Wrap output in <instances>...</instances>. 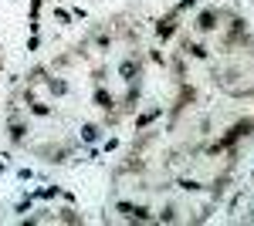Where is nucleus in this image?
Wrapping results in <instances>:
<instances>
[{"instance_id": "obj_23", "label": "nucleus", "mask_w": 254, "mask_h": 226, "mask_svg": "<svg viewBox=\"0 0 254 226\" xmlns=\"http://www.w3.org/2000/svg\"><path fill=\"white\" fill-rule=\"evenodd\" d=\"M27 51H31V54L41 51V34H31V38H27Z\"/></svg>"}, {"instance_id": "obj_3", "label": "nucleus", "mask_w": 254, "mask_h": 226, "mask_svg": "<svg viewBox=\"0 0 254 226\" xmlns=\"http://www.w3.org/2000/svg\"><path fill=\"white\" fill-rule=\"evenodd\" d=\"M231 10H220V7H203L200 14H196L193 20V31L196 34H217V27L224 24V17H227Z\"/></svg>"}, {"instance_id": "obj_14", "label": "nucleus", "mask_w": 254, "mask_h": 226, "mask_svg": "<svg viewBox=\"0 0 254 226\" xmlns=\"http://www.w3.org/2000/svg\"><path fill=\"white\" fill-rule=\"evenodd\" d=\"M31 192H34V199L51 203V199H61V192H64V189H61V186H38V189H31Z\"/></svg>"}, {"instance_id": "obj_20", "label": "nucleus", "mask_w": 254, "mask_h": 226, "mask_svg": "<svg viewBox=\"0 0 254 226\" xmlns=\"http://www.w3.org/2000/svg\"><path fill=\"white\" fill-rule=\"evenodd\" d=\"M98 149H102V152H116V149H119V138H116V135L102 138V142H98Z\"/></svg>"}, {"instance_id": "obj_25", "label": "nucleus", "mask_w": 254, "mask_h": 226, "mask_svg": "<svg viewBox=\"0 0 254 226\" xmlns=\"http://www.w3.org/2000/svg\"><path fill=\"white\" fill-rule=\"evenodd\" d=\"M149 61H156V64H166V57L159 54V51H149Z\"/></svg>"}, {"instance_id": "obj_28", "label": "nucleus", "mask_w": 254, "mask_h": 226, "mask_svg": "<svg viewBox=\"0 0 254 226\" xmlns=\"http://www.w3.org/2000/svg\"><path fill=\"white\" fill-rule=\"evenodd\" d=\"M0 51H3V47H0Z\"/></svg>"}, {"instance_id": "obj_11", "label": "nucleus", "mask_w": 254, "mask_h": 226, "mask_svg": "<svg viewBox=\"0 0 254 226\" xmlns=\"http://www.w3.org/2000/svg\"><path fill=\"white\" fill-rule=\"evenodd\" d=\"M44 88L55 94V98H64V94L71 91V85H68V81H64L61 75H48V78H44Z\"/></svg>"}, {"instance_id": "obj_19", "label": "nucleus", "mask_w": 254, "mask_h": 226, "mask_svg": "<svg viewBox=\"0 0 254 226\" xmlns=\"http://www.w3.org/2000/svg\"><path fill=\"white\" fill-rule=\"evenodd\" d=\"M55 20H58L61 27H71V20H75V17H71L68 7H55Z\"/></svg>"}, {"instance_id": "obj_13", "label": "nucleus", "mask_w": 254, "mask_h": 226, "mask_svg": "<svg viewBox=\"0 0 254 226\" xmlns=\"http://www.w3.org/2000/svg\"><path fill=\"white\" fill-rule=\"evenodd\" d=\"M55 213H58V216H55L58 223H85V216L75 209V203H68L64 209H55Z\"/></svg>"}, {"instance_id": "obj_15", "label": "nucleus", "mask_w": 254, "mask_h": 226, "mask_svg": "<svg viewBox=\"0 0 254 226\" xmlns=\"http://www.w3.org/2000/svg\"><path fill=\"white\" fill-rule=\"evenodd\" d=\"M27 115H34V118H48V115H55V108L48 105V101H27Z\"/></svg>"}, {"instance_id": "obj_9", "label": "nucleus", "mask_w": 254, "mask_h": 226, "mask_svg": "<svg viewBox=\"0 0 254 226\" xmlns=\"http://www.w3.org/2000/svg\"><path fill=\"white\" fill-rule=\"evenodd\" d=\"M139 94H142V88H139V81H132V85H126V94L119 98V108L122 112H132L139 105Z\"/></svg>"}, {"instance_id": "obj_22", "label": "nucleus", "mask_w": 254, "mask_h": 226, "mask_svg": "<svg viewBox=\"0 0 254 226\" xmlns=\"http://www.w3.org/2000/svg\"><path fill=\"white\" fill-rule=\"evenodd\" d=\"M196 3H200V0H180V3H176L173 10H176V14H180V17H183V14H187V10H193Z\"/></svg>"}, {"instance_id": "obj_8", "label": "nucleus", "mask_w": 254, "mask_h": 226, "mask_svg": "<svg viewBox=\"0 0 254 226\" xmlns=\"http://www.w3.org/2000/svg\"><path fill=\"white\" fill-rule=\"evenodd\" d=\"M92 101H95V108H102V112H116L119 108V98L105 85H95V91H92Z\"/></svg>"}, {"instance_id": "obj_18", "label": "nucleus", "mask_w": 254, "mask_h": 226, "mask_svg": "<svg viewBox=\"0 0 254 226\" xmlns=\"http://www.w3.org/2000/svg\"><path fill=\"white\" fill-rule=\"evenodd\" d=\"M176 213H180V209H176V206H163V209H159V213H156V220H159V223H176V220H180Z\"/></svg>"}, {"instance_id": "obj_16", "label": "nucleus", "mask_w": 254, "mask_h": 226, "mask_svg": "<svg viewBox=\"0 0 254 226\" xmlns=\"http://www.w3.org/2000/svg\"><path fill=\"white\" fill-rule=\"evenodd\" d=\"M176 186L183 189V192H203V182H200V179H193V176H180V179H176Z\"/></svg>"}, {"instance_id": "obj_26", "label": "nucleus", "mask_w": 254, "mask_h": 226, "mask_svg": "<svg viewBox=\"0 0 254 226\" xmlns=\"http://www.w3.org/2000/svg\"><path fill=\"white\" fill-rule=\"evenodd\" d=\"M3 172H7V159L0 155V176H3Z\"/></svg>"}, {"instance_id": "obj_21", "label": "nucleus", "mask_w": 254, "mask_h": 226, "mask_svg": "<svg viewBox=\"0 0 254 226\" xmlns=\"http://www.w3.org/2000/svg\"><path fill=\"white\" fill-rule=\"evenodd\" d=\"M17 179H20V182H31V179H38V172L31 169V166H20V169H17Z\"/></svg>"}, {"instance_id": "obj_27", "label": "nucleus", "mask_w": 254, "mask_h": 226, "mask_svg": "<svg viewBox=\"0 0 254 226\" xmlns=\"http://www.w3.org/2000/svg\"><path fill=\"white\" fill-rule=\"evenodd\" d=\"M248 220H251V223H254V206H251V213H248Z\"/></svg>"}, {"instance_id": "obj_6", "label": "nucleus", "mask_w": 254, "mask_h": 226, "mask_svg": "<svg viewBox=\"0 0 254 226\" xmlns=\"http://www.w3.org/2000/svg\"><path fill=\"white\" fill-rule=\"evenodd\" d=\"M102 138H105V125L102 122H81V129H78L81 145H98Z\"/></svg>"}, {"instance_id": "obj_4", "label": "nucleus", "mask_w": 254, "mask_h": 226, "mask_svg": "<svg viewBox=\"0 0 254 226\" xmlns=\"http://www.w3.org/2000/svg\"><path fill=\"white\" fill-rule=\"evenodd\" d=\"M116 213H122L126 220H132V223H156V213H149V206H142V203H129V199H116Z\"/></svg>"}, {"instance_id": "obj_1", "label": "nucleus", "mask_w": 254, "mask_h": 226, "mask_svg": "<svg viewBox=\"0 0 254 226\" xmlns=\"http://www.w3.org/2000/svg\"><path fill=\"white\" fill-rule=\"evenodd\" d=\"M251 132H254V118H244V122L231 125V129L220 135L217 142H210V145H207V152H210V155H217V152H224V149H231V145H237L241 138H248Z\"/></svg>"}, {"instance_id": "obj_7", "label": "nucleus", "mask_w": 254, "mask_h": 226, "mask_svg": "<svg viewBox=\"0 0 254 226\" xmlns=\"http://www.w3.org/2000/svg\"><path fill=\"white\" fill-rule=\"evenodd\" d=\"M153 31H156V38L166 44V41H170L176 31H180V14H176V10H170L166 17H159V20H156V27H153Z\"/></svg>"}, {"instance_id": "obj_5", "label": "nucleus", "mask_w": 254, "mask_h": 226, "mask_svg": "<svg viewBox=\"0 0 254 226\" xmlns=\"http://www.w3.org/2000/svg\"><path fill=\"white\" fill-rule=\"evenodd\" d=\"M119 78H122L126 85H132V81H139V78H142V61H139L136 54L122 57V61H119Z\"/></svg>"}, {"instance_id": "obj_12", "label": "nucleus", "mask_w": 254, "mask_h": 226, "mask_svg": "<svg viewBox=\"0 0 254 226\" xmlns=\"http://www.w3.org/2000/svg\"><path fill=\"white\" fill-rule=\"evenodd\" d=\"M183 54H190L193 61H210V47L203 41H187L183 44Z\"/></svg>"}, {"instance_id": "obj_24", "label": "nucleus", "mask_w": 254, "mask_h": 226, "mask_svg": "<svg viewBox=\"0 0 254 226\" xmlns=\"http://www.w3.org/2000/svg\"><path fill=\"white\" fill-rule=\"evenodd\" d=\"M71 17H75V20H85V17H88V10H85V7H71Z\"/></svg>"}, {"instance_id": "obj_2", "label": "nucleus", "mask_w": 254, "mask_h": 226, "mask_svg": "<svg viewBox=\"0 0 254 226\" xmlns=\"http://www.w3.org/2000/svg\"><path fill=\"white\" fill-rule=\"evenodd\" d=\"M27 135H31V125L20 118L17 105H10V112H7V138H10V145L14 149H24L27 145Z\"/></svg>"}, {"instance_id": "obj_10", "label": "nucleus", "mask_w": 254, "mask_h": 226, "mask_svg": "<svg viewBox=\"0 0 254 226\" xmlns=\"http://www.w3.org/2000/svg\"><path fill=\"white\" fill-rule=\"evenodd\" d=\"M163 112H166V108H163V105H156V108H149V112L136 115V122H132V125H136V132H146V129L156 122V118H163Z\"/></svg>"}, {"instance_id": "obj_17", "label": "nucleus", "mask_w": 254, "mask_h": 226, "mask_svg": "<svg viewBox=\"0 0 254 226\" xmlns=\"http://www.w3.org/2000/svg\"><path fill=\"white\" fill-rule=\"evenodd\" d=\"M34 192H24V199H20L17 206H14V213H20V216H27V213H34Z\"/></svg>"}]
</instances>
